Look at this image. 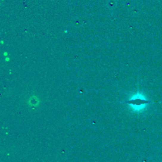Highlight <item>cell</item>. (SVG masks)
<instances>
[{"mask_svg":"<svg viewBox=\"0 0 162 162\" xmlns=\"http://www.w3.org/2000/svg\"><path fill=\"white\" fill-rule=\"evenodd\" d=\"M149 102H150L149 101L147 100L146 99H143V98H141L139 97H137V98H131L128 101V103H129V105L133 106H140L141 105L148 104Z\"/></svg>","mask_w":162,"mask_h":162,"instance_id":"cell-1","label":"cell"}]
</instances>
